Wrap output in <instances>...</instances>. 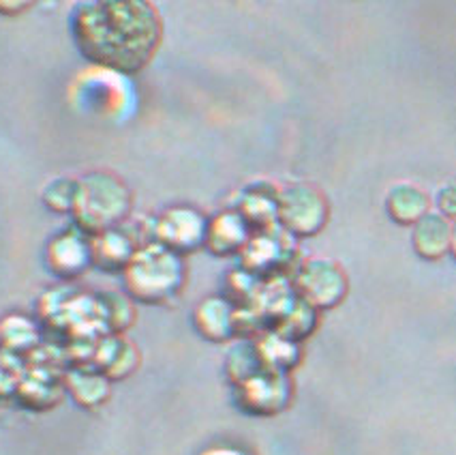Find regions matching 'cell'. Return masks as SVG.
<instances>
[{
  "label": "cell",
  "mask_w": 456,
  "mask_h": 455,
  "mask_svg": "<svg viewBox=\"0 0 456 455\" xmlns=\"http://www.w3.org/2000/svg\"><path fill=\"white\" fill-rule=\"evenodd\" d=\"M71 30L84 56L125 73L140 71L155 54L161 37L155 9L146 3L79 4Z\"/></svg>",
  "instance_id": "1"
},
{
  "label": "cell",
  "mask_w": 456,
  "mask_h": 455,
  "mask_svg": "<svg viewBox=\"0 0 456 455\" xmlns=\"http://www.w3.org/2000/svg\"><path fill=\"white\" fill-rule=\"evenodd\" d=\"M126 211H129V194L125 185L116 178L108 174H93L77 183L73 215H76L79 230L103 235V232L114 230Z\"/></svg>",
  "instance_id": "2"
},
{
  "label": "cell",
  "mask_w": 456,
  "mask_h": 455,
  "mask_svg": "<svg viewBox=\"0 0 456 455\" xmlns=\"http://www.w3.org/2000/svg\"><path fill=\"white\" fill-rule=\"evenodd\" d=\"M183 284V264L163 245H148L135 252L126 267V288L135 299L159 303L178 293Z\"/></svg>",
  "instance_id": "3"
},
{
  "label": "cell",
  "mask_w": 456,
  "mask_h": 455,
  "mask_svg": "<svg viewBox=\"0 0 456 455\" xmlns=\"http://www.w3.org/2000/svg\"><path fill=\"white\" fill-rule=\"evenodd\" d=\"M279 219L289 232L313 235L326 221V203L315 189L296 185L279 195Z\"/></svg>",
  "instance_id": "4"
},
{
  "label": "cell",
  "mask_w": 456,
  "mask_h": 455,
  "mask_svg": "<svg viewBox=\"0 0 456 455\" xmlns=\"http://www.w3.org/2000/svg\"><path fill=\"white\" fill-rule=\"evenodd\" d=\"M300 299L315 308H330L346 294V277L332 262L315 261L302 269L296 279Z\"/></svg>",
  "instance_id": "5"
},
{
  "label": "cell",
  "mask_w": 456,
  "mask_h": 455,
  "mask_svg": "<svg viewBox=\"0 0 456 455\" xmlns=\"http://www.w3.org/2000/svg\"><path fill=\"white\" fill-rule=\"evenodd\" d=\"M204 219L191 209H174L159 219L155 235L159 245L169 252H189L206 241Z\"/></svg>",
  "instance_id": "6"
},
{
  "label": "cell",
  "mask_w": 456,
  "mask_h": 455,
  "mask_svg": "<svg viewBox=\"0 0 456 455\" xmlns=\"http://www.w3.org/2000/svg\"><path fill=\"white\" fill-rule=\"evenodd\" d=\"M452 247V226L444 215L427 213L413 228V250L427 261H439Z\"/></svg>",
  "instance_id": "7"
},
{
  "label": "cell",
  "mask_w": 456,
  "mask_h": 455,
  "mask_svg": "<svg viewBox=\"0 0 456 455\" xmlns=\"http://www.w3.org/2000/svg\"><path fill=\"white\" fill-rule=\"evenodd\" d=\"M50 262L58 275L73 277L93 262V252L88 243L79 239L76 232H65L56 241H52Z\"/></svg>",
  "instance_id": "8"
},
{
  "label": "cell",
  "mask_w": 456,
  "mask_h": 455,
  "mask_svg": "<svg viewBox=\"0 0 456 455\" xmlns=\"http://www.w3.org/2000/svg\"><path fill=\"white\" fill-rule=\"evenodd\" d=\"M248 224L236 213H223L206 228V245L215 253H232L247 247Z\"/></svg>",
  "instance_id": "9"
},
{
  "label": "cell",
  "mask_w": 456,
  "mask_h": 455,
  "mask_svg": "<svg viewBox=\"0 0 456 455\" xmlns=\"http://www.w3.org/2000/svg\"><path fill=\"white\" fill-rule=\"evenodd\" d=\"M90 252H93V262H97L103 269H110V271L111 269L129 267L131 258L135 256L131 241L118 230H108L99 235L94 243H90Z\"/></svg>",
  "instance_id": "10"
},
{
  "label": "cell",
  "mask_w": 456,
  "mask_h": 455,
  "mask_svg": "<svg viewBox=\"0 0 456 455\" xmlns=\"http://www.w3.org/2000/svg\"><path fill=\"white\" fill-rule=\"evenodd\" d=\"M428 211V200L420 189L410 183L392 187L388 194V213L399 224H418Z\"/></svg>",
  "instance_id": "11"
},
{
  "label": "cell",
  "mask_w": 456,
  "mask_h": 455,
  "mask_svg": "<svg viewBox=\"0 0 456 455\" xmlns=\"http://www.w3.org/2000/svg\"><path fill=\"white\" fill-rule=\"evenodd\" d=\"M437 204L444 217H456V181L445 183L437 194Z\"/></svg>",
  "instance_id": "12"
},
{
  "label": "cell",
  "mask_w": 456,
  "mask_h": 455,
  "mask_svg": "<svg viewBox=\"0 0 456 455\" xmlns=\"http://www.w3.org/2000/svg\"><path fill=\"white\" fill-rule=\"evenodd\" d=\"M450 250H452L456 256V228H452V247H450Z\"/></svg>",
  "instance_id": "13"
}]
</instances>
